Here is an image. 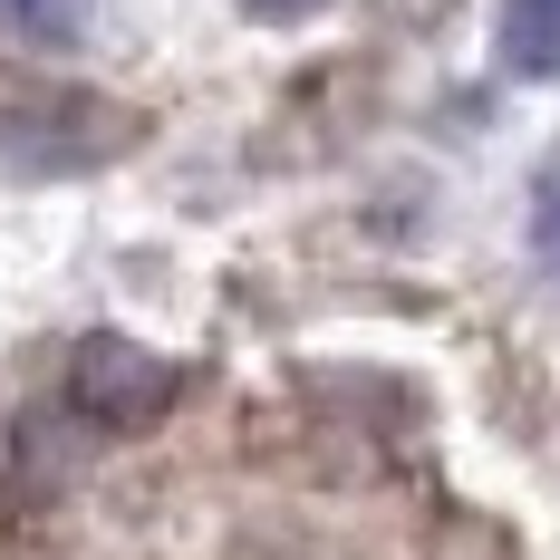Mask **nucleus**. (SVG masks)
Instances as JSON below:
<instances>
[{"mask_svg":"<svg viewBox=\"0 0 560 560\" xmlns=\"http://www.w3.org/2000/svg\"><path fill=\"white\" fill-rule=\"evenodd\" d=\"M174 377L155 348H136V338H88L78 358H68V396H78V416H97V425H145V416H165L174 406Z\"/></svg>","mask_w":560,"mask_h":560,"instance_id":"obj_1","label":"nucleus"},{"mask_svg":"<svg viewBox=\"0 0 560 560\" xmlns=\"http://www.w3.org/2000/svg\"><path fill=\"white\" fill-rule=\"evenodd\" d=\"M503 58L522 78H560V0H503Z\"/></svg>","mask_w":560,"mask_h":560,"instance_id":"obj_2","label":"nucleus"},{"mask_svg":"<svg viewBox=\"0 0 560 560\" xmlns=\"http://www.w3.org/2000/svg\"><path fill=\"white\" fill-rule=\"evenodd\" d=\"M0 30L20 49H78L88 39V0H0Z\"/></svg>","mask_w":560,"mask_h":560,"instance_id":"obj_3","label":"nucleus"},{"mask_svg":"<svg viewBox=\"0 0 560 560\" xmlns=\"http://www.w3.org/2000/svg\"><path fill=\"white\" fill-rule=\"evenodd\" d=\"M532 252L560 280V165H541V184H532Z\"/></svg>","mask_w":560,"mask_h":560,"instance_id":"obj_4","label":"nucleus"}]
</instances>
